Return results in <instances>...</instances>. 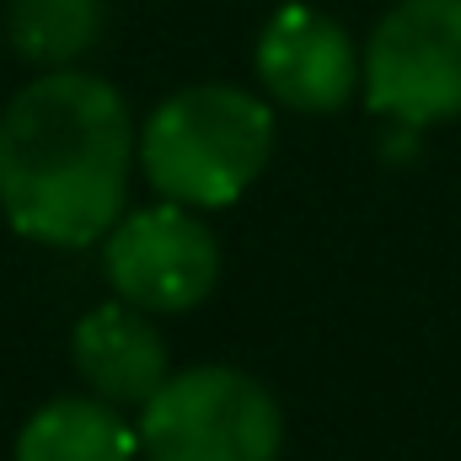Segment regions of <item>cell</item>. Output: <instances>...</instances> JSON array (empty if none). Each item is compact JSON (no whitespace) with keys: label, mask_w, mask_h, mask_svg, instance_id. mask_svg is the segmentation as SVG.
<instances>
[{"label":"cell","mask_w":461,"mask_h":461,"mask_svg":"<svg viewBox=\"0 0 461 461\" xmlns=\"http://www.w3.org/2000/svg\"><path fill=\"white\" fill-rule=\"evenodd\" d=\"M134 118L113 81L43 70L0 113V215L43 247H92L123 221Z\"/></svg>","instance_id":"1"},{"label":"cell","mask_w":461,"mask_h":461,"mask_svg":"<svg viewBox=\"0 0 461 461\" xmlns=\"http://www.w3.org/2000/svg\"><path fill=\"white\" fill-rule=\"evenodd\" d=\"M145 461H279L285 413L263 381L236 365H194L134 419Z\"/></svg>","instance_id":"3"},{"label":"cell","mask_w":461,"mask_h":461,"mask_svg":"<svg viewBox=\"0 0 461 461\" xmlns=\"http://www.w3.org/2000/svg\"><path fill=\"white\" fill-rule=\"evenodd\" d=\"M103 274L118 301L150 317H177L210 301L221 279V247L215 230L199 221V210L161 199L150 210L123 215L103 236Z\"/></svg>","instance_id":"5"},{"label":"cell","mask_w":461,"mask_h":461,"mask_svg":"<svg viewBox=\"0 0 461 461\" xmlns=\"http://www.w3.org/2000/svg\"><path fill=\"white\" fill-rule=\"evenodd\" d=\"M359 86L397 129L461 118V0H397L359 54Z\"/></svg>","instance_id":"4"},{"label":"cell","mask_w":461,"mask_h":461,"mask_svg":"<svg viewBox=\"0 0 461 461\" xmlns=\"http://www.w3.org/2000/svg\"><path fill=\"white\" fill-rule=\"evenodd\" d=\"M134 456H140L134 424H123V408L103 402V397H54L16 435V461H134Z\"/></svg>","instance_id":"8"},{"label":"cell","mask_w":461,"mask_h":461,"mask_svg":"<svg viewBox=\"0 0 461 461\" xmlns=\"http://www.w3.org/2000/svg\"><path fill=\"white\" fill-rule=\"evenodd\" d=\"M134 156L161 199L183 210H226L274 156V108L226 81L183 86L145 118Z\"/></svg>","instance_id":"2"},{"label":"cell","mask_w":461,"mask_h":461,"mask_svg":"<svg viewBox=\"0 0 461 461\" xmlns=\"http://www.w3.org/2000/svg\"><path fill=\"white\" fill-rule=\"evenodd\" d=\"M263 92L290 113H339L359 92V49L317 5H279L252 49Z\"/></svg>","instance_id":"6"},{"label":"cell","mask_w":461,"mask_h":461,"mask_svg":"<svg viewBox=\"0 0 461 461\" xmlns=\"http://www.w3.org/2000/svg\"><path fill=\"white\" fill-rule=\"evenodd\" d=\"M70 359L81 370V381L92 386V397L113 402V408H145L167 375V339L156 333L150 312L129 306V301H108L97 312H86L70 333Z\"/></svg>","instance_id":"7"},{"label":"cell","mask_w":461,"mask_h":461,"mask_svg":"<svg viewBox=\"0 0 461 461\" xmlns=\"http://www.w3.org/2000/svg\"><path fill=\"white\" fill-rule=\"evenodd\" d=\"M103 0H11L5 32L11 49L38 70H70L103 38Z\"/></svg>","instance_id":"9"}]
</instances>
